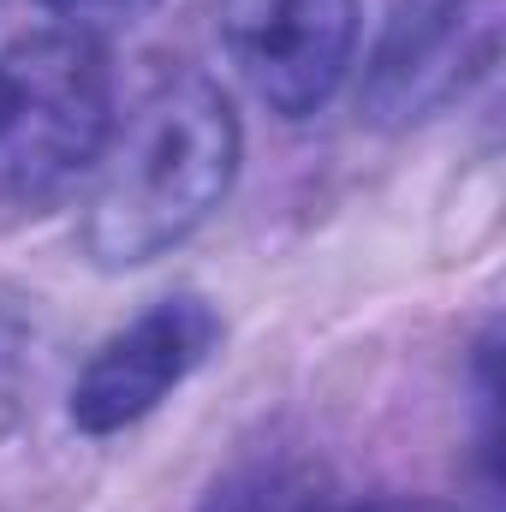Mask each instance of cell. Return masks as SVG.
I'll return each instance as SVG.
<instances>
[{"label":"cell","mask_w":506,"mask_h":512,"mask_svg":"<svg viewBox=\"0 0 506 512\" xmlns=\"http://www.w3.org/2000/svg\"><path fill=\"white\" fill-rule=\"evenodd\" d=\"M239 173V120L203 72L161 78L96 161L84 251L102 268H137L191 239Z\"/></svg>","instance_id":"cell-1"},{"label":"cell","mask_w":506,"mask_h":512,"mask_svg":"<svg viewBox=\"0 0 506 512\" xmlns=\"http://www.w3.org/2000/svg\"><path fill=\"white\" fill-rule=\"evenodd\" d=\"M114 72L90 30H36L0 54V197L42 209L108 149Z\"/></svg>","instance_id":"cell-2"},{"label":"cell","mask_w":506,"mask_h":512,"mask_svg":"<svg viewBox=\"0 0 506 512\" xmlns=\"http://www.w3.org/2000/svg\"><path fill=\"white\" fill-rule=\"evenodd\" d=\"M215 30L256 96L304 120L316 114L358 48V0H215Z\"/></svg>","instance_id":"cell-3"},{"label":"cell","mask_w":506,"mask_h":512,"mask_svg":"<svg viewBox=\"0 0 506 512\" xmlns=\"http://www.w3.org/2000/svg\"><path fill=\"white\" fill-rule=\"evenodd\" d=\"M501 0H399L370 60L364 108L381 126H411L447 108L495 60Z\"/></svg>","instance_id":"cell-4"},{"label":"cell","mask_w":506,"mask_h":512,"mask_svg":"<svg viewBox=\"0 0 506 512\" xmlns=\"http://www.w3.org/2000/svg\"><path fill=\"white\" fill-rule=\"evenodd\" d=\"M215 340H221V316L197 292L149 304L78 376V387H72V423L84 435H120L131 423H143L173 387L215 352Z\"/></svg>","instance_id":"cell-5"},{"label":"cell","mask_w":506,"mask_h":512,"mask_svg":"<svg viewBox=\"0 0 506 512\" xmlns=\"http://www.w3.org/2000/svg\"><path fill=\"white\" fill-rule=\"evenodd\" d=\"M209 512H304V495L286 471H251V477L215 489Z\"/></svg>","instance_id":"cell-6"},{"label":"cell","mask_w":506,"mask_h":512,"mask_svg":"<svg viewBox=\"0 0 506 512\" xmlns=\"http://www.w3.org/2000/svg\"><path fill=\"white\" fill-rule=\"evenodd\" d=\"M42 6L72 18V30H108V24H137L155 0H42Z\"/></svg>","instance_id":"cell-7"},{"label":"cell","mask_w":506,"mask_h":512,"mask_svg":"<svg viewBox=\"0 0 506 512\" xmlns=\"http://www.w3.org/2000/svg\"><path fill=\"white\" fill-rule=\"evenodd\" d=\"M334 512H453L435 501H364V507H334Z\"/></svg>","instance_id":"cell-8"}]
</instances>
